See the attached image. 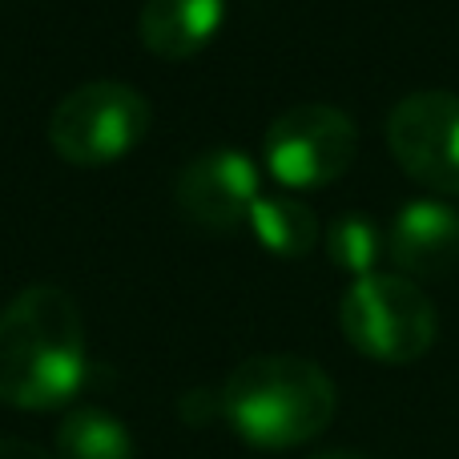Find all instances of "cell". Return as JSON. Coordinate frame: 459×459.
Here are the masks:
<instances>
[{"label": "cell", "mask_w": 459, "mask_h": 459, "mask_svg": "<svg viewBox=\"0 0 459 459\" xmlns=\"http://www.w3.org/2000/svg\"><path fill=\"white\" fill-rule=\"evenodd\" d=\"M351 347L379 363H415L439 334L436 302L399 274H363L339 302Z\"/></svg>", "instance_id": "3957f363"}, {"label": "cell", "mask_w": 459, "mask_h": 459, "mask_svg": "<svg viewBox=\"0 0 459 459\" xmlns=\"http://www.w3.org/2000/svg\"><path fill=\"white\" fill-rule=\"evenodd\" d=\"M246 222L254 226L258 242L278 258H302L318 242V218L310 206L294 198H258Z\"/></svg>", "instance_id": "8fae6325"}, {"label": "cell", "mask_w": 459, "mask_h": 459, "mask_svg": "<svg viewBox=\"0 0 459 459\" xmlns=\"http://www.w3.org/2000/svg\"><path fill=\"white\" fill-rule=\"evenodd\" d=\"M387 145L407 178L436 194H459V97L420 89L387 117Z\"/></svg>", "instance_id": "8992f818"}, {"label": "cell", "mask_w": 459, "mask_h": 459, "mask_svg": "<svg viewBox=\"0 0 459 459\" xmlns=\"http://www.w3.org/2000/svg\"><path fill=\"white\" fill-rule=\"evenodd\" d=\"M399 270L415 278H439L459 266V214L444 202H407L395 214L387 242Z\"/></svg>", "instance_id": "ba28073f"}, {"label": "cell", "mask_w": 459, "mask_h": 459, "mask_svg": "<svg viewBox=\"0 0 459 459\" xmlns=\"http://www.w3.org/2000/svg\"><path fill=\"white\" fill-rule=\"evenodd\" d=\"M226 0H145L142 40L166 61H186L214 40L222 29Z\"/></svg>", "instance_id": "9c48e42d"}, {"label": "cell", "mask_w": 459, "mask_h": 459, "mask_svg": "<svg viewBox=\"0 0 459 459\" xmlns=\"http://www.w3.org/2000/svg\"><path fill=\"white\" fill-rule=\"evenodd\" d=\"M315 459H367V455H359V452H323Z\"/></svg>", "instance_id": "5bb4252c"}, {"label": "cell", "mask_w": 459, "mask_h": 459, "mask_svg": "<svg viewBox=\"0 0 459 459\" xmlns=\"http://www.w3.org/2000/svg\"><path fill=\"white\" fill-rule=\"evenodd\" d=\"M178 206L206 230H234L246 222L258 194V166L242 150H206L178 174Z\"/></svg>", "instance_id": "52a82bcc"}, {"label": "cell", "mask_w": 459, "mask_h": 459, "mask_svg": "<svg viewBox=\"0 0 459 459\" xmlns=\"http://www.w3.org/2000/svg\"><path fill=\"white\" fill-rule=\"evenodd\" d=\"M150 129V101L126 81H89L56 101L48 142L73 166H105L134 150Z\"/></svg>", "instance_id": "277c9868"}, {"label": "cell", "mask_w": 459, "mask_h": 459, "mask_svg": "<svg viewBox=\"0 0 459 459\" xmlns=\"http://www.w3.org/2000/svg\"><path fill=\"white\" fill-rule=\"evenodd\" d=\"M0 459H53V455L37 444H24V439H0Z\"/></svg>", "instance_id": "4fadbf2b"}, {"label": "cell", "mask_w": 459, "mask_h": 459, "mask_svg": "<svg viewBox=\"0 0 459 459\" xmlns=\"http://www.w3.org/2000/svg\"><path fill=\"white\" fill-rule=\"evenodd\" d=\"M331 375L299 355H254L230 371L218 411L254 447L282 452L310 444L334 420Z\"/></svg>", "instance_id": "7a4b0ae2"}, {"label": "cell", "mask_w": 459, "mask_h": 459, "mask_svg": "<svg viewBox=\"0 0 459 459\" xmlns=\"http://www.w3.org/2000/svg\"><path fill=\"white\" fill-rule=\"evenodd\" d=\"M379 230L367 214H342L334 218L326 230V254H331L334 266L351 270V274H375V262H379Z\"/></svg>", "instance_id": "7c38bea8"}, {"label": "cell", "mask_w": 459, "mask_h": 459, "mask_svg": "<svg viewBox=\"0 0 459 459\" xmlns=\"http://www.w3.org/2000/svg\"><path fill=\"white\" fill-rule=\"evenodd\" d=\"M53 459H134V436L117 415L101 407H77L56 428Z\"/></svg>", "instance_id": "30bf717a"}, {"label": "cell", "mask_w": 459, "mask_h": 459, "mask_svg": "<svg viewBox=\"0 0 459 459\" xmlns=\"http://www.w3.org/2000/svg\"><path fill=\"white\" fill-rule=\"evenodd\" d=\"M89 371L85 323L69 290L37 282L0 315V403L53 411L81 391Z\"/></svg>", "instance_id": "6da1fadb"}, {"label": "cell", "mask_w": 459, "mask_h": 459, "mask_svg": "<svg viewBox=\"0 0 459 459\" xmlns=\"http://www.w3.org/2000/svg\"><path fill=\"white\" fill-rule=\"evenodd\" d=\"M359 129L334 105H294L266 129V166L290 190H318L355 161Z\"/></svg>", "instance_id": "5b68a950"}]
</instances>
